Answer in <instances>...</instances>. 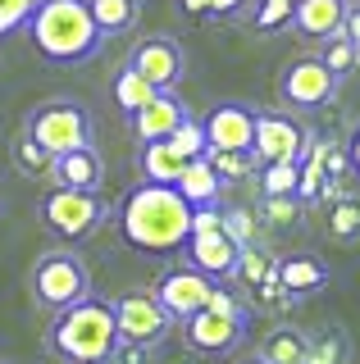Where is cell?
Wrapping results in <instances>:
<instances>
[{
	"label": "cell",
	"mask_w": 360,
	"mask_h": 364,
	"mask_svg": "<svg viewBox=\"0 0 360 364\" xmlns=\"http://www.w3.org/2000/svg\"><path fill=\"white\" fill-rule=\"evenodd\" d=\"M128 64L137 68V73L146 77V82H155V91H178V82H183V46H178L174 37H146L132 46Z\"/></svg>",
	"instance_id": "cell-12"
},
{
	"label": "cell",
	"mask_w": 360,
	"mask_h": 364,
	"mask_svg": "<svg viewBox=\"0 0 360 364\" xmlns=\"http://www.w3.org/2000/svg\"><path fill=\"white\" fill-rule=\"evenodd\" d=\"M187 119V105L178 100V91H160V96L151 100L142 114H132V132H137V141H164V136H174V128Z\"/></svg>",
	"instance_id": "cell-16"
},
{
	"label": "cell",
	"mask_w": 360,
	"mask_h": 364,
	"mask_svg": "<svg viewBox=\"0 0 360 364\" xmlns=\"http://www.w3.org/2000/svg\"><path fill=\"white\" fill-rule=\"evenodd\" d=\"M210 164H215V173H219V182H228V178H251L255 173V164H260V159L255 155H238V151H210L206 155Z\"/></svg>",
	"instance_id": "cell-31"
},
{
	"label": "cell",
	"mask_w": 360,
	"mask_h": 364,
	"mask_svg": "<svg viewBox=\"0 0 360 364\" xmlns=\"http://www.w3.org/2000/svg\"><path fill=\"white\" fill-rule=\"evenodd\" d=\"M206 232H223V205H201V210H192V237H206Z\"/></svg>",
	"instance_id": "cell-37"
},
{
	"label": "cell",
	"mask_w": 360,
	"mask_h": 364,
	"mask_svg": "<svg viewBox=\"0 0 360 364\" xmlns=\"http://www.w3.org/2000/svg\"><path fill=\"white\" fill-rule=\"evenodd\" d=\"M346 164L360 173V123H356V132H351V141H346Z\"/></svg>",
	"instance_id": "cell-41"
},
{
	"label": "cell",
	"mask_w": 360,
	"mask_h": 364,
	"mask_svg": "<svg viewBox=\"0 0 360 364\" xmlns=\"http://www.w3.org/2000/svg\"><path fill=\"white\" fill-rule=\"evenodd\" d=\"M110 364H151V346H137V341H119Z\"/></svg>",
	"instance_id": "cell-38"
},
{
	"label": "cell",
	"mask_w": 360,
	"mask_h": 364,
	"mask_svg": "<svg viewBox=\"0 0 360 364\" xmlns=\"http://www.w3.org/2000/svg\"><path fill=\"white\" fill-rule=\"evenodd\" d=\"M319 60L329 64V73H333V77H342V73H351V68L360 64V55L351 50V41H346V37H329V46H324Z\"/></svg>",
	"instance_id": "cell-32"
},
{
	"label": "cell",
	"mask_w": 360,
	"mask_h": 364,
	"mask_svg": "<svg viewBox=\"0 0 360 364\" xmlns=\"http://www.w3.org/2000/svg\"><path fill=\"white\" fill-rule=\"evenodd\" d=\"M206 310H215V314H228V318H246L251 323V310L238 301V291L233 287H223V282H215V291H210V305Z\"/></svg>",
	"instance_id": "cell-36"
},
{
	"label": "cell",
	"mask_w": 360,
	"mask_h": 364,
	"mask_svg": "<svg viewBox=\"0 0 360 364\" xmlns=\"http://www.w3.org/2000/svg\"><path fill=\"white\" fill-rule=\"evenodd\" d=\"M274 278L287 296H314V291L329 287V264H324L319 255H306V250H301V255L274 259Z\"/></svg>",
	"instance_id": "cell-15"
},
{
	"label": "cell",
	"mask_w": 360,
	"mask_h": 364,
	"mask_svg": "<svg viewBox=\"0 0 360 364\" xmlns=\"http://www.w3.org/2000/svg\"><path fill=\"white\" fill-rule=\"evenodd\" d=\"M174 187H178V196L192 205V210H201V205H219L223 182H219V173H215V164H210V159H192Z\"/></svg>",
	"instance_id": "cell-21"
},
{
	"label": "cell",
	"mask_w": 360,
	"mask_h": 364,
	"mask_svg": "<svg viewBox=\"0 0 360 364\" xmlns=\"http://www.w3.org/2000/svg\"><path fill=\"white\" fill-rule=\"evenodd\" d=\"M51 355H60L64 364H110L119 346V323H115V301H87L69 305V310L55 314L51 333H46Z\"/></svg>",
	"instance_id": "cell-3"
},
{
	"label": "cell",
	"mask_w": 360,
	"mask_h": 364,
	"mask_svg": "<svg viewBox=\"0 0 360 364\" xmlns=\"http://www.w3.org/2000/svg\"><path fill=\"white\" fill-rule=\"evenodd\" d=\"M265 219L274 223V228H292L297 223V214H301V200L297 196H265Z\"/></svg>",
	"instance_id": "cell-35"
},
{
	"label": "cell",
	"mask_w": 360,
	"mask_h": 364,
	"mask_svg": "<svg viewBox=\"0 0 360 364\" xmlns=\"http://www.w3.org/2000/svg\"><path fill=\"white\" fill-rule=\"evenodd\" d=\"M0 364H5V360H0Z\"/></svg>",
	"instance_id": "cell-44"
},
{
	"label": "cell",
	"mask_w": 360,
	"mask_h": 364,
	"mask_svg": "<svg viewBox=\"0 0 360 364\" xmlns=\"http://www.w3.org/2000/svg\"><path fill=\"white\" fill-rule=\"evenodd\" d=\"M55 187H73V191H96L100 178H105V164H100V151L96 146H83V151H69L55 159L51 168Z\"/></svg>",
	"instance_id": "cell-18"
},
{
	"label": "cell",
	"mask_w": 360,
	"mask_h": 364,
	"mask_svg": "<svg viewBox=\"0 0 360 364\" xmlns=\"http://www.w3.org/2000/svg\"><path fill=\"white\" fill-rule=\"evenodd\" d=\"M41 0H0V37H9V32L28 28L32 9H37Z\"/></svg>",
	"instance_id": "cell-34"
},
{
	"label": "cell",
	"mask_w": 360,
	"mask_h": 364,
	"mask_svg": "<svg viewBox=\"0 0 360 364\" xmlns=\"http://www.w3.org/2000/svg\"><path fill=\"white\" fill-rule=\"evenodd\" d=\"M28 37L51 64H87L105 41L87 0H41L28 18Z\"/></svg>",
	"instance_id": "cell-2"
},
{
	"label": "cell",
	"mask_w": 360,
	"mask_h": 364,
	"mask_svg": "<svg viewBox=\"0 0 360 364\" xmlns=\"http://www.w3.org/2000/svg\"><path fill=\"white\" fill-rule=\"evenodd\" d=\"M187 5V14H206V0H183Z\"/></svg>",
	"instance_id": "cell-42"
},
{
	"label": "cell",
	"mask_w": 360,
	"mask_h": 364,
	"mask_svg": "<svg viewBox=\"0 0 360 364\" xmlns=\"http://www.w3.org/2000/svg\"><path fill=\"white\" fill-rule=\"evenodd\" d=\"M14 164H18V173H28V178H46L51 168H55V155H46L28 132H18V141H14Z\"/></svg>",
	"instance_id": "cell-27"
},
{
	"label": "cell",
	"mask_w": 360,
	"mask_h": 364,
	"mask_svg": "<svg viewBox=\"0 0 360 364\" xmlns=\"http://www.w3.org/2000/svg\"><path fill=\"white\" fill-rule=\"evenodd\" d=\"M251 364H265V360H260V355H255V360H251Z\"/></svg>",
	"instance_id": "cell-43"
},
{
	"label": "cell",
	"mask_w": 360,
	"mask_h": 364,
	"mask_svg": "<svg viewBox=\"0 0 360 364\" xmlns=\"http://www.w3.org/2000/svg\"><path fill=\"white\" fill-rule=\"evenodd\" d=\"M151 291H155V301L169 310V318H174V323H183V318H192V314H201L210 305L215 278H206V273L192 269V264H178V269H164L160 282H155Z\"/></svg>",
	"instance_id": "cell-9"
},
{
	"label": "cell",
	"mask_w": 360,
	"mask_h": 364,
	"mask_svg": "<svg viewBox=\"0 0 360 364\" xmlns=\"http://www.w3.org/2000/svg\"><path fill=\"white\" fill-rule=\"evenodd\" d=\"M342 18H346V0H297L292 28L306 41H329L342 37Z\"/></svg>",
	"instance_id": "cell-17"
},
{
	"label": "cell",
	"mask_w": 360,
	"mask_h": 364,
	"mask_svg": "<svg viewBox=\"0 0 360 364\" xmlns=\"http://www.w3.org/2000/svg\"><path fill=\"white\" fill-rule=\"evenodd\" d=\"M278 91H283V100H287L292 109H319L324 100H333L337 77L329 73V64H324L319 55H301V60H292L283 68Z\"/></svg>",
	"instance_id": "cell-10"
},
{
	"label": "cell",
	"mask_w": 360,
	"mask_h": 364,
	"mask_svg": "<svg viewBox=\"0 0 360 364\" xmlns=\"http://www.w3.org/2000/svg\"><path fill=\"white\" fill-rule=\"evenodd\" d=\"M306 355H310V333H301V328H292V323L269 328L265 341H260L265 364H306Z\"/></svg>",
	"instance_id": "cell-20"
},
{
	"label": "cell",
	"mask_w": 360,
	"mask_h": 364,
	"mask_svg": "<svg viewBox=\"0 0 360 364\" xmlns=\"http://www.w3.org/2000/svg\"><path fill=\"white\" fill-rule=\"evenodd\" d=\"M301 164H260V196H297Z\"/></svg>",
	"instance_id": "cell-28"
},
{
	"label": "cell",
	"mask_w": 360,
	"mask_h": 364,
	"mask_svg": "<svg viewBox=\"0 0 360 364\" xmlns=\"http://www.w3.org/2000/svg\"><path fill=\"white\" fill-rule=\"evenodd\" d=\"M41 223H46V232H55L60 242H83V237H92L100 223H105V200L96 196V191H73V187H55L41 196L37 205Z\"/></svg>",
	"instance_id": "cell-6"
},
{
	"label": "cell",
	"mask_w": 360,
	"mask_h": 364,
	"mask_svg": "<svg viewBox=\"0 0 360 364\" xmlns=\"http://www.w3.org/2000/svg\"><path fill=\"white\" fill-rule=\"evenodd\" d=\"M201 123H206L210 151L251 155V141H255V105H242V100H219V105L210 109Z\"/></svg>",
	"instance_id": "cell-11"
},
{
	"label": "cell",
	"mask_w": 360,
	"mask_h": 364,
	"mask_svg": "<svg viewBox=\"0 0 360 364\" xmlns=\"http://www.w3.org/2000/svg\"><path fill=\"white\" fill-rule=\"evenodd\" d=\"M28 291L46 314H60L92 296V273H87L83 255H73V250H46V255H37V264L28 273Z\"/></svg>",
	"instance_id": "cell-4"
},
{
	"label": "cell",
	"mask_w": 360,
	"mask_h": 364,
	"mask_svg": "<svg viewBox=\"0 0 360 364\" xmlns=\"http://www.w3.org/2000/svg\"><path fill=\"white\" fill-rule=\"evenodd\" d=\"M342 37L351 41V50L360 55V0L351 5V0H346V18H342Z\"/></svg>",
	"instance_id": "cell-39"
},
{
	"label": "cell",
	"mask_w": 360,
	"mask_h": 364,
	"mask_svg": "<svg viewBox=\"0 0 360 364\" xmlns=\"http://www.w3.org/2000/svg\"><path fill=\"white\" fill-rule=\"evenodd\" d=\"M119 228H123V242L132 250L174 255V250H183L187 237H192V205L178 196V187L142 182V187H132L128 200L119 205Z\"/></svg>",
	"instance_id": "cell-1"
},
{
	"label": "cell",
	"mask_w": 360,
	"mask_h": 364,
	"mask_svg": "<svg viewBox=\"0 0 360 364\" xmlns=\"http://www.w3.org/2000/svg\"><path fill=\"white\" fill-rule=\"evenodd\" d=\"M115 323H119V341L155 346V341L174 328V318H169V310L155 301V291H123L115 301Z\"/></svg>",
	"instance_id": "cell-8"
},
{
	"label": "cell",
	"mask_w": 360,
	"mask_h": 364,
	"mask_svg": "<svg viewBox=\"0 0 360 364\" xmlns=\"http://www.w3.org/2000/svg\"><path fill=\"white\" fill-rule=\"evenodd\" d=\"M246 337V318H228L215 310H201L192 318H183V341L196 355H233Z\"/></svg>",
	"instance_id": "cell-13"
},
{
	"label": "cell",
	"mask_w": 360,
	"mask_h": 364,
	"mask_svg": "<svg viewBox=\"0 0 360 364\" xmlns=\"http://www.w3.org/2000/svg\"><path fill=\"white\" fill-rule=\"evenodd\" d=\"M292 14H297V0H260L251 23L260 32H278V28H292Z\"/></svg>",
	"instance_id": "cell-30"
},
{
	"label": "cell",
	"mask_w": 360,
	"mask_h": 364,
	"mask_svg": "<svg viewBox=\"0 0 360 364\" xmlns=\"http://www.w3.org/2000/svg\"><path fill=\"white\" fill-rule=\"evenodd\" d=\"M246 9V0H206V14L210 18H238Z\"/></svg>",
	"instance_id": "cell-40"
},
{
	"label": "cell",
	"mask_w": 360,
	"mask_h": 364,
	"mask_svg": "<svg viewBox=\"0 0 360 364\" xmlns=\"http://www.w3.org/2000/svg\"><path fill=\"white\" fill-rule=\"evenodd\" d=\"M110 91H115V105H119L123 114H128V119H132V114H142V109L151 105L155 96H160V91H155V82H146V77H142L132 64H123L119 73H115Z\"/></svg>",
	"instance_id": "cell-22"
},
{
	"label": "cell",
	"mask_w": 360,
	"mask_h": 364,
	"mask_svg": "<svg viewBox=\"0 0 360 364\" xmlns=\"http://www.w3.org/2000/svg\"><path fill=\"white\" fill-rule=\"evenodd\" d=\"M183 255H187V264L201 269L206 278H233L238 273V255H242V246L233 242L228 232H206V237H187V246H183Z\"/></svg>",
	"instance_id": "cell-14"
},
{
	"label": "cell",
	"mask_w": 360,
	"mask_h": 364,
	"mask_svg": "<svg viewBox=\"0 0 360 364\" xmlns=\"http://www.w3.org/2000/svg\"><path fill=\"white\" fill-rule=\"evenodd\" d=\"M23 132L32 141L41 146L46 155H69V151H83V146H96L92 141V114L87 105H78V100H46V105H37L28 114Z\"/></svg>",
	"instance_id": "cell-5"
},
{
	"label": "cell",
	"mask_w": 360,
	"mask_h": 364,
	"mask_svg": "<svg viewBox=\"0 0 360 364\" xmlns=\"http://www.w3.org/2000/svg\"><path fill=\"white\" fill-rule=\"evenodd\" d=\"M324 223L337 242H360V200L351 196H333L329 210H324Z\"/></svg>",
	"instance_id": "cell-24"
},
{
	"label": "cell",
	"mask_w": 360,
	"mask_h": 364,
	"mask_svg": "<svg viewBox=\"0 0 360 364\" xmlns=\"http://www.w3.org/2000/svg\"><path fill=\"white\" fill-rule=\"evenodd\" d=\"M223 232H228L238 246H255V242H260V232H255V214H251V210H223Z\"/></svg>",
	"instance_id": "cell-33"
},
{
	"label": "cell",
	"mask_w": 360,
	"mask_h": 364,
	"mask_svg": "<svg viewBox=\"0 0 360 364\" xmlns=\"http://www.w3.org/2000/svg\"><path fill=\"white\" fill-rule=\"evenodd\" d=\"M100 37H115V32H128L142 14V0H87Z\"/></svg>",
	"instance_id": "cell-23"
},
{
	"label": "cell",
	"mask_w": 360,
	"mask_h": 364,
	"mask_svg": "<svg viewBox=\"0 0 360 364\" xmlns=\"http://www.w3.org/2000/svg\"><path fill=\"white\" fill-rule=\"evenodd\" d=\"M306 146H310V132L301 128L297 119L274 114V109H255L251 155L260 159V164H301V159H306Z\"/></svg>",
	"instance_id": "cell-7"
},
{
	"label": "cell",
	"mask_w": 360,
	"mask_h": 364,
	"mask_svg": "<svg viewBox=\"0 0 360 364\" xmlns=\"http://www.w3.org/2000/svg\"><path fill=\"white\" fill-rule=\"evenodd\" d=\"M164 141H174V151H178V155H187V159H206V155H210L206 123H201V119H192V114H187V119L174 128V136H164Z\"/></svg>",
	"instance_id": "cell-25"
},
{
	"label": "cell",
	"mask_w": 360,
	"mask_h": 364,
	"mask_svg": "<svg viewBox=\"0 0 360 364\" xmlns=\"http://www.w3.org/2000/svg\"><path fill=\"white\" fill-rule=\"evenodd\" d=\"M192 164L187 155L174 151V141H146L142 146V182H155V187H174L183 178V168Z\"/></svg>",
	"instance_id": "cell-19"
},
{
	"label": "cell",
	"mask_w": 360,
	"mask_h": 364,
	"mask_svg": "<svg viewBox=\"0 0 360 364\" xmlns=\"http://www.w3.org/2000/svg\"><path fill=\"white\" fill-rule=\"evenodd\" d=\"M324 191H329V168H324V146L319 155H306L301 159V178H297V200H319Z\"/></svg>",
	"instance_id": "cell-26"
},
{
	"label": "cell",
	"mask_w": 360,
	"mask_h": 364,
	"mask_svg": "<svg viewBox=\"0 0 360 364\" xmlns=\"http://www.w3.org/2000/svg\"><path fill=\"white\" fill-rule=\"evenodd\" d=\"M269 273H274V259H269L265 250H260V242H255V246H242V255H238V273H233V278H242L246 287H260Z\"/></svg>",
	"instance_id": "cell-29"
}]
</instances>
